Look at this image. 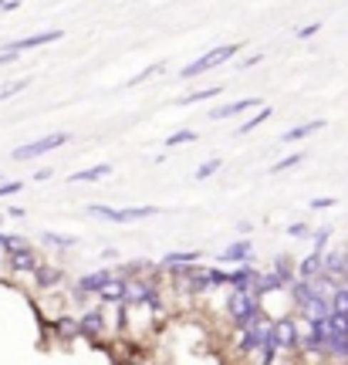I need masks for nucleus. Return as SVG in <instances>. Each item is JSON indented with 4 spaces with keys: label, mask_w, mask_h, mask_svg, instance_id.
<instances>
[{
    "label": "nucleus",
    "mask_w": 348,
    "mask_h": 365,
    "mask_svg": "<svg viewBox=\"0 0 348 365\" xmlns=\"http://www.w3.org/2000/svg\"><path fill=\"white\" fill-rule=\"evenodd\" d=\"M51 335H54V341H75L78 339V314L65 312V314H58V318H51Z\"/></svg>",
    "instance_id": "nucleus-16"
},
{
    "label": "nucleus",
    "mask_w": 348,
    "mask_h": 365,
    "mask_svg": "<svg viewBox=\"0 0 348 365\" xmlns=\"http://www.w3.org/2000/svg\"><path fill=\"white\" fill-rule=\"evenodd\" d=\"M11 61H17V54H7V51H0V68H4V65H11Z\"/></svg>",
    "instance_id": "nucleus-46"
},
{
    "label": "nucleus",
    "mask_w": 348,
    "mask_h": 365,
    "mask_svg": "<svg viewBox=\"0 0 348 365\" xmlns=\"http://www.w3.org/2000/svg\"><path fill=\"white\" fill-rule=\"evenodd\" d=\"M200 261H203L200 250H169L159 264H163V271H176V267H190V264H200Z\"/></svg>",
    "instance_id": "nucleus-19"
},
{
    "label": "nucleus",
    "mask_w": 348,
    "mask_h": 365,
    "mask_svg": "<svg viewBox=\"0 0 348 365\" xmlns=\"http://www.w3.org/2000/svg\"><path fill=\"white\" fill-rule=\"evenodd\" d=\"M267 118H271V108H267V105H264V108H257V112H254V115L247 118V122H240V125H237V129H233V135H250V132L257 129V125H264V122H267Z\"/></svg>",
    "instance_id": "nucleus-26"
},
{
    "label": "nucleus",
    "mask_w": 348,
    "mask_h": 365,
    "mask_svg": "<svg viewBox=\"0 0 348 365\" xmlns=\"http://www.w3.org/2000/svg\"><path fill=\"white\" fill-rule=\"evenodd\" d=\"M318 31H322V21H311V24L297 27V38H301V41H308V38H314Z\"/></svg>",
    "instance_id": "nucleus-38"
},
{
    "label": "nucleus",
    "mask_w": 348,
    "mask_h": 365,
    "mask_svg": "<svg viewBox=\"0 0 348 365\" xmlns=\"http://www.w3.org/2000/svg\"><path fill=\"white\" fill-rule=\"evenodd\" d=\"M220 166H223V159L220 156H213V159H203V163H200V166H196V180H210V176H217L220 173Z\"/></svg>",
    "instance_id": "nucleus-32"
},
{
    "label": "nucleus",
    "mask_w": 348,
    "mask_h": 365,
    "mask_svg": "<svg viewBox=\"0 0 348 365\" xmlns=\"http://www.w3.org/2000/svg\"><path fill=\"white\" fill-rule=\"evenodd\" d=\"M220 267H240V264H254V240L250 237H240V240H233V244H227V247L220 250Z\"/></svg>",
    "instance_id": "nucleus-8"
},
{
    "label": "nucleus",
    "mask_w": 348,
    "mask_h": 365,
    "mask_svg": "<svg viewBox=\"0 0 348 365\" xmlns=\"http://www.w3.org/2000/svg\"><path fill=\"white\" fill-rule=\"evenodd\" d=\"M244 51V44H217V48H210V51H203L196 61H190V65L180 71V78L183 81H190V78H200L203 71H213V68H220L223 61H230L233 54H240Z\"/></svg>",
    "instance_id": "nucleus-1"
},
{
    "label": "nucleus",
    "mask_w": 348,
    "mask_h": 365,
    "mask_svg": "<svg viewBox=\"0 0 348 365\" xmlns=\"http://www.w3.org/2000/svg\"><path fill=\"white\" fill-rule=\"evenodd\" d=\"M65 38V31H58V27H51V31H38V34H31V38H21V41H7V44H0V51L7 54H21L24 51H34V48H41V44H54V41Z\"/></svg>",
    "instance_id": "nucleus-7"
},
{
    "label": "nucleus",
    "mask_w": 348,
    "mask_h": 365,
    "mask_svg": "<svg viewBox=\"0 0 348 365\" xmlns=\"http://www.w3.org/2000/svg\"><path fill=\"white\" fill-rule=\"evenodd\" d=\"M186 143H196V129H176L166 135V145L173 149V145H186Z\"/></svg>",
    "instance_id": "nucleus-33"
},
{
    "label": "nucleus",
    "mask_w": 348,
    "mask_h": 365,
    "mask_svg": "<svg viewBox=\"0 0 348 365\" xmlns=\"http://www.w3.org/2000/svg\"><path fill=\"white\" fill-rule=\"evenodd\" d=\"M27 247H34V244H31L24 234H0V250H4V257H11V254L27 250Z\"/></svg>",
    "instance_id": "nucleus-24"
},
{
    "label": "nucleus",
    "mask_w": 348,
    "mask_h": 365,
    "mask_svg": "<svg viewBox=\"0 0 348 365\" xmlns=\"http://www.w3.org/2000/svg\"><path fill=\"white\" fill-rule=\"evenodd\" d=\"M68 143H71V132H48V135H41L34 143L17 145L11 156L17 159V163H27V159H38V156H44V153H54V149H61V145H68Z\"/></svg>",
    "instance_id": "nucleus-5"
},
{
    "label": "nucleus",
    "mask_w": 348,
    "mask_h": 365,
    "mask_svg": "<svg viewBox=\"0 0 348 365\" xmlns=\"http://www.w3.org/2000/svg\"><path fill=\"white\" fill-rule=\"evenodd\" d=\"M41 244H44V247H54V250H71V247H78V237H65V234H54V230H44V234H41Z\"/></svg>",
    "instance_id": "nucleus-25"
},
{
    "label": "nucleus",
    "mask_w": 348,
    "mask_h": 365,
    "mask_svg": "<svg viewBox=\"0 0 348 365\" xmlns=\"http://www.w3.org/2000/svg\"><path fill=\"white\" fill-rule=\"evenodd\" d=\"M260 61H264V54H247V58H244V61H240V68H254V65H260Z\"/></svg>",
    "instance_id": "nucleus-40"
},
{
    "label": "nucleus",
    "mask_w": 348,
    "mask_h": 365,
    "mask_svg": "<svg viewBox=\"0 0 348 365\" xmlns=\"http://www.w3.org/2000/svg\"><path fill=\"white\" fill-rule=\"evenodd\" d=\"M102 261H118V250L116 247H105L102 250Z\"/></svg>",
    "instance_id": "nucleus-42"
},
{
    "label": "nucleus",
    "mask_w": 348,
    "mask_h": 365,
    "mask_svg": "<svg viewBox=\"0 0 348 365\" xmlns=\"http://www.w3.org/2000/svg\"><path fill=\"white\" fill-rule=\"evenodd\" d=\"M7 217H14V220H24V207H11V210H7Z\"/></svg>",
    "instance_id": "nucleus-45"
},
{
    "label": "nucleus",
    "mask_w": 348,
    "mask_h": 365,
    "mask_svg": "<svg viewBox=\"0 0 348 365\" xmlns=\"http://www.w3.org/2000/svg\"><path fill=\"white\" fill-rule=\"evenodd\" d=\"M332 314H348V287L338 284L332 294Z\"/></svg>",
    "instance_id": "nucleus-34"
},
{
    "label": "nucleus",
    "mask_w": 348,
    "mask_h": 365,
    "mask_svg": "<svg viewBox=\"0 0 348 365\" xmlns=\"http://www.w3.org/2000/svg\"><path fill=\"white\" fill-rule=\"evenodd\" d=\"M166 71V61H155V65H149V68H142L139 75H132L129 81H126V88H139L142 81H149V78H155V75H163Z\"/></svg>",
    "instance_id": "nucleus-28"
},
{
    "label": "nucleus",
    "mask_w": 348,
    "mask_h": 365,
    "mask_svg": "<svg viewBox=\"0 0 348 365\" xmlns=\"http://www.w3.org/2000/svg\"><path fill=\"white\" fill-rule=\"evenodd\" d=\"M112 176V166L108 163H95L88 170H78L68 176V182H98V180H108Z\"/></svg>",
    "instance_id": "nucleus-23"
},
{
    "label": "nucleus",
    "mask_w": 348,
    "mask_h": 365,
    "mask_svg": "<svg viewBox=\"0 0 348 365\" xmlns=\"http://www.w3.org/2000/svg\"><path fill=\"white\" fill-rule=\"evenodd\" d=\"M332 244V227H318V230H311V250L314 254H324Z\"/></svg>",
    "instance_id": "nucleus-31"
},
{
    "label": "nucleus",
    "mask_w": 348,
    "mask_h": 365,
    "mask_svg": "<svg viewBox=\"0 0 348 365\" xmlns=\"http://www.w3.org/2000/svg\"><path fill=\"white\" fill-rule=\"evenodd\" d=\"M287 237H295V240H304V237H311V227H308L304 220L287 223Z\"/></svg>",
    "instance_id": "nucleus-36"
},
{
    "label": "nucleus",
    "mask_w": 348,
    "mask_h": 365,
    "mask_svg": "<svg viewBox=\"0 0 348 365\" xmlns=\"http://www.w3.org/2000/svg\"><path fill=\"white\" fill-rule=\"evenodd\" d=\"M287 298H291V308H295V314H301L311 304V301H314V287H311V281H301V277H297L295 284L287 287Z\"/></svg>",
    "instance_id": "nucleus-18"
},
{
    "label": "nucleus",
    "mask_w": 348,
    "mask_h": 365,
    "mask_svg": "<svg viewBox=\"0 0 348 365\" xmlns=\"http://www.w3.org/2000/svg\"><path fill=\"white\" fill-rule=\"evenodd\" d=\"M0 220H4V213H0Z\"/></svg>",
    "instance_id": "nucleus-47"
},
{
    "label": "nucleus",
    "mask_w": 348,
    "mask_h": 365,
    "mask_svg": "<svg viewBox=\"0 0 348 365\" xmlns=\"http://www.w3.org/2000/svg\"><path fill=\"white\" fill-rule=\"evenodd\" d=\"M112 271H116V267H112ZM126 287H129V281L116 274V277L105 284L102 294H98V304H102V308H116V304H122V301H126Z\"/></svg>",
    "instance_id": "nucleus-17"
},
{
    "label": "nucleus",
    "mask_w": 348,
    "mask_h": 365,
    "mask_svg": "<svg viewBox=\"0 0 348 365\" xmlns=\"http://www.w3.org/2000/svg\"><path fill=\"white\" fill-rule=\"evenodd\" d=\"M27 85H31V78H21V81H4V85H0V102H4V98H11V95H21V91L27 88Z\"/></svg>",
    "instance_id": "nucleus-35"
},
{
    "label": "nucleus",
    "mask_w": 348,
    "mask_h": 365,
    "mask_svg": "<svg viewBox=\"0 0 348 365\" xmlns=\"http://www.w3.org/2000/svg\"><path fill=\"white\" fill-rule=\"evenodd\" d=\"M250 108H260V98H237V102H227V105H217L210 118L213 122H223V118H233V115H244Z\"/></svg>",
    "instance_id": "nucleus-14"
},
{
    "label": "nucleus",
    "mask_w": 348,
    "mask_h": 365,
    "mask_svg": "<svg viewBox=\"0 0 348 365\" xmlns=\"http://www.w3.org/2000/svg\"><path fill=\"white\" fill-rule=\"evenodd\" d=\"M34 180H38V182H48V180H51V166H48V170H38V173H34Z\"/></svg>",
    "instance_id": "nucleus-44"
},
{
    "label": "nucleus",
    "mask_w": 348,
    "mask_h": 365,
    "mask_svg": "<svg viewBox=\"0 0 348 365\" xmlns=\"http://www.w3.org/2000/svg\"><path fill=\"white\" fill-rule=\"evenodd\" d=\"M207 284L210 291H217V287H230V271L227 267H220V264H213V267H207Z\"/></svg>",
    "instance_id": "nucleus-27"
},
{
    "label": "nucleus",
    "mask_w": 348,
    "mask_h": 365,
    "mask_svg": "<svg viewBox=\"0 0 348 365\" xmlns=\"http://www.w3.org/2000/svg\"><path fill=\"white\" fill-rule=\"evenodd\" d=\"M4 261H7V271H11V274H21V277H24V274H34V271H38L41 264H44V257H41L34 247H27V250H17V254H11V257H4Z\"/></svg>",
    "instance_id": "nucleus-12"
},
{
    "label": "nucleus",
    "mask_w": 348,
    "mask_h": 365,
    "mask_svg": "<svg viewBox=\"0 0 348 365\" xmlns=\"http://www.w3.org/2000/svg\"><path fill=\"white\" fill-rule=\"evenodd\" d=\"M271 341L277 345L281 355H297V322L295 314H281L271 325Z\"/></svg>",
    "instance_id": "nucleus-6"
},
{
    "label": "nucleus",
    "mask_w": 348,
    "mask_h": 365,
    "mask_svg": "<svg viewBox=\"0 0 348 365\" xmlns=\"http://www.w3.org/2000/svg\"><path fill=\"white\" fill-rule=\"evenodd\" d=\"M318 274H324V254H314V250H311L304 261H297V277H301V281H314Z\"/></svg>",
    "instance_id": "nucleus-22"
},
{
    "label": "nucleus",
    "mask_w": 348,
    "mask_h": 365,
    "mask_svg": "<svg viewBox=\"0 0 348 365\" xmlns=\"http://www.w3.org/2000/svg\"><path fill=\"white\" fill-rule=\"evenodd\" d=\"M112 277H116V271H112V267H98V271L81 274V277H78V281H75V287H78V291H85L88 298H95V301H98V294H102V291H105V284H108Z\"/></svg>",
    "instance_id": "nucleus-11"
},
{
    "label": "nucleus",
    "mask_w": 348,
    "mask_h": 365,
    "mask_svg": "<svg viewBox=\"0 0 348 365\" xmlns=\"http://www.w3.org/2000/svg\"><path fill=\"white\" fill-rule=\"evenodd\" d=\"M324 274L332 277V281H342L348 274V247H332V250H324Z\"/></svg>",
    "instance_id": "nucleus-13"
},
{
    "label": "nucleus",
    "mask_w": 348,
    "mask_h": 365,
    "mask_svg": "<svg viewBox=\"0 0 348 365\" xmlns=\"http://www.w3.org/2000/svg\"><path fill=\"white\" fill-rule=\"evenodd\" d=\"M88 217L95 220H108V223H139V220H149V217H159V207H105V203H91L85 210Z\"/></svg>",
    "instance_id": "nucleus-3"
},
{
    "label": "nucleus",
    "mask_w": 348,
    "mask_h": 365,
    "mask_svg": "<svg viewBox=\"0 0 348 365\" xmlns=\"http://www.w3.org/2000/svg\"><path fill=\"white\" fill-rule=\"evenodd\" d=\"M271 271L277 274L287 287L297 281V264H295V257H291V254H277V257H274V264H271Z\"/></svg>",
    "instance_id": "nucleus-21"
},
{
    "label": "nucleus",
    "mask_w": 348,
    "mask_h": 365,
    "mask_svg": "<svg viewBox=\"0 0 348 365\" xmlns=\"http://www.w3.org/2000/svg\"><path fill=\"white\" fill-rule=\"evenodd\" d=\"M31 281H34V291H38V294H54L58 287L65 284V271L44 261V264L38 267V271L31 274Z\"/></svg>",
    "instance_id": "nucleus-9"
},
{
    "label": "nucleus",
    "mask_w": 348,
    "mask_h": 365,
    "mask_svg": "<svg viewBox=\"0 0 348 365\" xmlns=\"http://www.w3.org/2000/svg\"><path fill=\"white\" fill-rule=\"evenodd\" d=\"M281 291H287V284H284L281 277L267 267V271H260V281H257V287H254V298H267V294H281Z\"/></svg>",
    "instance_id": "nucleus-20"
},
{
    "label": "nucleus",
    "mask_w": 348,
    "mask_h": 365,
    "mask_svg": "<svg viewBox=\"0 0 348 365\" xmlns=\"http://www.w3.org/2000/svg\"><path fill=\"white\" fill-rule=\"evenodd\" d=\"M308 159V153H291V156H284V159H277L271 166V176H277V173H287V170H295V166H301Z\"/></svg>",
    "instance_id": "nucleus-30"
},
{
    "label": "nucleus",
    "mask_w": 348,
    "mask_h": 365,
    "mask_svg": "<svg viewBox=\"0 0 348 365\" xmlns=\"http://www.w3.org/2000/svg\"><path fill=\"white\" fill-rule=\"evenodd\" d=\"M217 95H223V88H220V85H210V88H200V91H193V95L176 98V105H196V102H207V98H217Z\"/></svg>",
    "instance_id": "nucleus-29"
},
{
    "label": "nucleus",
    "mask_w": 348,
    "mask_h": 365,
    "mask_svg": "<svg viewBox=\"0 0 348 365\" xmlns=\"http://www.w3.org/2000/svg\"><path fill=\"white\" fill-rule=\"evenodd\" d=\"M21 190H24V182H21V180L0 182V196H14V193H21Z\"/></svg>",
    "instance_id": "nucleus-39"
},
{
    "label": "nucleus",
    "mask_w": 348,
    "mask_h": 365,
    "mask_svg": "<svg viewBox=\"0 0 348 365\" xmlns=\"http://www.w3.org/2000/svg\"><path fill=\"white\" fill-rule=\"evenodd\" d=\"M105 331H108V314L102 304H91L85 312H78V339L88 345H102Z\"/></svg>",
    "instance_id": "nucleus-4"
},
{
    "label": "nucleus",
    "mask_w": 348,
    "mask_h": 365,
    "mask_svg": "<svg viewBox=\"0 0 348 365\" xmlns=\"http://www.w3.org/2000/svg\"><path fill=\"white\" fill-rule=\"evenodd\" d=\"M17 7H21V4H17V0H4V4H0V11H4V14L17 11Z\"/></svg>",
    "instance_id": "nucleus-43"
},
{
    "label": "nucleus",
    "mask_w": 348,
    "mask_h": 365,
    "mask_svg": "<svg viewBox=\"0 0 348 365\" xmlns=\"http://www.w3.org/2000/svg\"><path fill=\"white\" fill-rule=\"evenodd\" d=\"M260 281V267L257 264H240L230 271V291L233 294H254V287Z\"/></svg>",
    "instance_id": "nucleus-10"
},
{
    "label": "nucleus",
    "mask_w": 348,
    "mask_h": 365,
    "mask_svg": "<svg viewBox=\"0 0 348 365\" xmlns=\"http://www.w3.org/2000/svg\"><path fill=\"white\" fill-rule=\"evenodd\" d=\"M260 314H264V304H260V298H254V294H233L227 298V318H230L233 331H240V328L254 325Z\"/></svg>",
    "instance_id": "nucleus-2"
},
{
    "label": "nucleus",
    "mask_w": 348,
    "mask_h": 365,
    "mask_svg": "<svg viewBox=\"0 0 348 365\" xmlns=\"http://www.w3.org/2000/svg\"><path fill=\"white\" fill-rule=\"evenodd\" d=\"M328 122L324 118H311V122H301V125H295V129H284L281 132V143L291 145V143H304V139H311L314 132H322Z\"/></svg>",
    "instance_id": "nucleus-15"
},
{
    "label": "nucleus",
    "mask_w": 348,
    "mask_h": 365,
    "mask_svg": "<svg viewBox=\"0 0 348 365\" xmlns=\"http://www.w3.org/2000/svg\"><path fill=\"white\" fill-rule=\"evenodd\" d=\"M308 207L314 210V213H318V210H332V207H338V200H335V196H314Z\"/></svg>",
    "instance_id": "nucleus-37"
},
{
    "label": "nucleus",
    "mask_w": 348,
    "mask_h": 365,
    "mask_svg": "<svg viewBox=\"0 0 348 365\" xmlns=\"http://www.w3.org/2000/svg\"><path fill=\"white\" fill-rule=\"evenodd\" d=\"M0 4H4V0H0Z\"/></svg>",
    "instance_id": "nucleus-48"
},
{
    "label": "nucleus",
    "mask_w": 348,
    "mask_h": 365,
    "mask_svg": "<svg viewBox=\"0 0 348 365\" xmlns=\"http://www.w3.org/2000/svg\"><path fill=\"white\" fill-rule=\"evenodd\" d=\"M250 230H254V223H250V220H240V223H237V234H250Z\"/></svg>",
    "instance_id": "nucleus-41"
}]
</instances>
